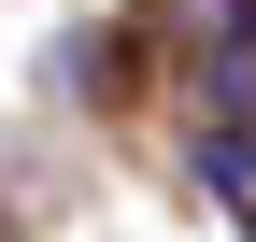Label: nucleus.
Returning <instances> with one entry per match:
<instances>
[{
  "instance_id": "nucleus-1",
  "label": "nucleus",
  "mask_w": 256,
  "mask_h": 242,
  "mask_svg": "<svg viewBox=\"0 0 256 242\" xmlns=\"http://www.w3.org/2000/svg\"><path fill=\"white\" fill-rule=\"evenodd\" d=\"M200 200H214V214H256V157H242V114H214V142H200Z\"/></svg>"
}]
</instances>
